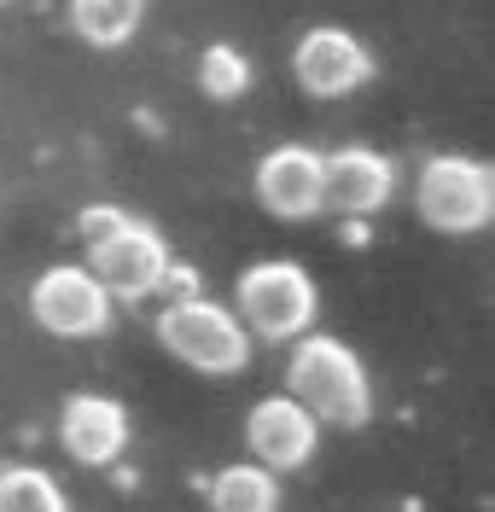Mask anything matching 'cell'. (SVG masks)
Masks as SVG:
<instances>
[{"label": "cell", "instance_id": "30bf717a", "mask_svg": "<svg viewBox=\"0 0 495 512\" xmlns=\"http://www.w3.org/2000/svg\"><path fill=\"white\" fill-rule=\"evenodd\" d=\"M257 198L274 222H309L321 216V152L309 146H274L257 163Z\"/></svg>", "mask_w": 495, "mask_h": 512}, {"label": "cell", "instance_id": "ba28073f", "mask_svg": "<svg viewBox=\"0 0 495 512\" xmlns=\"http://www.w3.org/2000/svg\"><path fill=\"white\" fill-rule=\"evenodd\" d=\"M292 76L309 99H344L373 82V53L350 30L321 24V30H309L292 47Z\"/></svg>", "mask_w": 495, "mask_h": 512}, {"label": "cell", "instance_id": "8992f818", "mask_svg": "<svg viewBox=\"0 0 495 512\" xmlns=\"http://www.w3.org/2000/svg\"><path fill=\"white\" fill-rule=\"evenodd\" d=\"M391 192H396V169L373 146H338V152L321 158V216L362 222V216H379L391 204Z\"/></svg>", "mask_w": 495, "mask_h": 512}, {"label": "cell", "instance_id": "9a60e30c", "mask_svg": "<svg viewBox=\"0 0 495 512\" xmlns=\"http://www.w3.org/2000/svg\"><path fill=\"white\" fill-rule=\"evenodd\" d=\"M198 88L216 99V105L239 99L245 88H251V59H245L239 47H228V41L204 47V53H198Z\"/></svg>", "mask_w": 495, "mask_h": 512}, {"label": "cell", "instance_id": "3957f363", "mask_svg": "<svg viewBox=\"0 0 495 512\" xmlns=\"http://www.w3.org/2000/svg\"><path fill=\"white\" fill-rule=\"evenodd\" d=\"M158 344H164L181 367L193 373H216L228 379L251 361V332L239 326L233 309L210 303V297H187V303H169L158 315Z\"/></svg>", "mask_w": 495, "mask_h": 512}, {"label": "cell", "instance_id": "7a4b0ae2", "mask_svg": "<svg viewBox=\"0 0 495 512\" xmlns=\"http://www.w3.org/2000/svg\"><path fill=\"white\" fill-rule=\"evenodd\" d=\"M315 309H321V291H315V280L297 262H257L233 286L239 326L251 338H268V344H292L297 332H309Z\"/></svg>", "mask_w": 495, "mask_h": 512}, {"label": "cell", "instance_id": "2e32d148", "mask_svg": "<svg viewBox=\"0 0 495 512\" xmlns=\"http://www.w3.org/2000/svg\"><path fill=\"white\" fill-rule=\"evenodd\" d=\"M123 222H129V210H117V204H88V210L76 216V233H82V245H99V239H111Z\"/></svg>", "mask_w": 495, "mask_h": 512}, {"label": "cell", "instance_id": "52a82bcc", "mask_svg": "<svg viewBox=\"0 0 495 512\" xmlns=\"http://www.w3.org/2000/svg\"><path fill=\"white\" fill-rule=\"evenodd\" d=\"M164 268H169V245L146 222H134V216L117 227L111 239L88 245V274H94L111 297H123V303L152 297L158 280H164Z\"/></svg>", "mask_w": 495, "mask_h": 512}, {"label": "cell", "instance_id": "277c9868", "mask_svg": "<svg viewBox=\"0 0 495 512\" xmlns=\"http://www.w3.org/2000/svg\"><path fill=\"white\" fill-rule=\"evenodd\" d=\"M414 210L437 233H478L495 216V181L472 158H431L414 175Z\"/></svg>", "mask_w": 495, "mask_h": 512}, {"label": "cell", "instance_id": "7c38bea8", "mask_svg": "<svg viewBox=\"0 0 495 512\" xmlns=\"http://www.w3.org/2000/svg\"><path fill=\"white\" fill-rule=\"evenodd\" d=\"M210 512H280V472H268L257 460L222 466L210 478Z\"/></svg>", "mask_w": 495, "mask_h": 512}, {"label": "cell", "instance_id": "6da1fadb", "mask_svg": "<svg viewBox=\"0 0 495 512\" xmlns=\"http://www.w3.org/2000/svg\"><path fill=\"white\" fill-rule=\"evenodd\" d=\"M286 396L303 402L321 425L356 431L373 419V384L367 367L356 361L350 344H338L327 332H297L292 338V361H286Z\"/></svg>", "mask_w": 495, "mask_h": 512}, {"label": "cell", "instance_id": "5b68a950", "mask_svg": "<svg viewBox=\"0 0 495 512\" xmlns=\"http://www.w3.org/2000/svg\"><path fill=\"white\" fill-rule=\"evenodd\" d=\"M111 303H117V297L99 286L88 268H76V262L47 268L30 286V315H35V326L53 332V338H99V332L111 326Z\"/></svg>", "mask_w": 495, "mask_h": 512}, {"label": "cell", "instance_id": "9c48e42d", "mask_svg": "<svg viewBox=\"0 0 495 512\" xmlns=\"http://www.w3.org/2000/svg\"><path fill=\"white\" fill-rule=\"evenodd\" d=\"M245 448L268 472H297L321 448V419L309 414L303 402H292V396H263L245 414Z\"/></svg>", "mask_w": 495, "mask_h": 512}, {"label": "cell", "instance_id": "4fadbf2b", "mask_svg": "<svg viewBox=\"0 0 495 512\" xmlns=\"http://www.w3.org/2000/svg\"><path fill=\"white\" fill-rule=\"evenodd\" d=\"M70 24L88 47H123L146 24V0H70Z\"/></svg>", "mask_w": 495, "mask_h": 512}, {"label": "cell", "instance_id": "5bb4252c", "mask_svg": "<svg viewBox=\"0 0 495 512\" xmlns=\"http://www.w3.org/2000/svg\"><path fill=\"white\" fill-rule=\"evenodd\" d=\"M0 512H70L65 489L41 466H6L0 472Z\"/></svg>", "mask_w": 495, "mask_h": 512}, {"label": "cell", "instance_id": "8fae6325", "mask_svg": "<svg viewBox=\"0 0 495 512\" xmlns=\"http://www.w3.org/2000/svg\"><path fill=\"white\" fill-rule=\"evenodd\" d=\"M59 443L76 466H111L129 448V414L111 396H70L59 414Z\"/></svg>", "mask_w": 495, "mask_h": 512}]
</instances>
